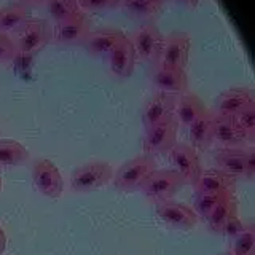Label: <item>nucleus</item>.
<instances>
[{
    "mask_svg": "<svg viewBox=\"0 0 255 255\" xmlns=\"http://www.w3.org/2000/svg\"><path fill=\"white\" fill-rule=\"evenodd\" d=\"M155 169H158V166L153 156L139 155L118 167L117 172H114L112 183L120 191L140 190L145 180L148 179V175Z\"/></svg>",
    "mask_w": 255,
    "mask_h": 255,
    "instance_id": "obj_1",
    "label": "nucleus"
},
{
    "mask_svg": "<svg viewBox=\"0 0 255 255\" xmlns=\"http://www.w3.org/2000/svg\"><path fill=\"white\" fill-rule=\"evenodd\" d=\"M53 26L48 19L30 18L24 26L13 34V40L19 56H34L51 42Z\"/></svg>",
    "mask_w": 255,
    "mask_h": 255,
    "instance_id": "obj_2",
    "label": "nucleus"
},
{
    "mask_svg": "<svg viewBox=\"0 0 255 255\" xmlns=\"http://www.w3.org/2000/svg\"><path fill=\"white\" fill-rule=\"evenodd\" d=\"M114 179V167L107 161H90L75 167L70 174V187L77 193L90 191L106 187Z\"/></svg>",
    "mask_w": 255,
    "mask_h": 255,
    "instance_id": "obj_3",
    "label": "nucleus"
},
{
    "mask_svg": "<svg viewBox=\"0 0 255 255\" xmlns=\"http://www.w3.org/2000/svg\"><path fill=\"white\" fill-rule=\"evenodd\" d=\"M126 37L134 48L135 58L150 64L159 62V56H161L164 45V35L153 22L140 24Z\"/></svg>",
    "mask_w": 255,
    "mask_h": 255,
    "instance_id": "obj_4",
    "label": "nucleus"
},
{
    "mask_svg": "<svg viewBox=\"0 0 255 255\" xmlns=\"http://www.w3.org/2000/svg\"><path fill=\"white\" fill-rule=\"evenodd\" d=\"M183 187L180 175L172 169H155L142 185V191L155 203L172 199Z\"/></svg>",
    "mask_w": 255,
    "mask_h": 255,
    "instance_id": "obj_5",
    "label": "nucleus"
},
{
    "mask_svg": "<svg viewBox=\"0 0 255 255\" xmlns=\"http://www.w3.org/2000/svg\"><path fill=\"white\" fill-rule=\"evenodd\" d=\"M167 153H169L172 171L180 175L183 185H193L203 171L198 150H195L190 143L177 142Z\"/></svg>",
    "mask_w": 255,
    "mask_h": 255,
    "instance_id": "obj_6",
    "label": "nucleus"
},
{
    "mask_svg": "<svg viewBox=\"0 0 255 255\" xmlns=\"http://www.w3.org/2000/svg\"><path fill=\"white\" fill-rule=\"evenodd\" d=\"M32 182L40 195L56 199L64 191V180L61 171L51 159H37L32 166Z\"/></svg>",
    "mask_w": 255,
    "mask_h": 255,
    "instance_id": "obj_7",
    "label": "nucleus"
},
{
    "mask_svg": "<svg viewBox=\"0 0 255 255\" xmlns=\"http://www.w3.org/2000/svg\"><path fill=\"white\" fill-rule=\"evenodd\" d=\"M191 51V38L187 32H171L169 35L164 37L163 51L159 56V64L167 67L185 70L190 61Z\"/></svg>",
    "mask_w": 255,
    "mask_h": 255,
    "instance_id": "obj_8",
    "label": "nucleus"
},
{
    "mask_svg": "<svg viewBox=\"0 0 255 255\" xmlns=\"http://www.w3.org/2000/svg\"><path fill=\"white\" fill-rule=\"evenodd\" d=\"M150 82L159 93L169 96H182L188 93V77L185 70L167 67L163 64H153L150 72Z\"/></svg>",
    "mask_w": 255,
    "mask_h": 255,
    "instance_id": "obj_9",
    "label": "nucleus"
},
{
    "mask_svg": "<svg viewBox=\"0 0 255 255\" xmlns=\"http://www.w3.org/2000/svg\"><path fill=\"white\" fill-rule=\"evenodd\" d=\"M155 211L163 223L175 230H190L198 223V215L195 214L193 207L172 199L156 203Z\"/></svg>",
    "mask_w": 255,
    "mask_h": 255,
    "instance_id": "obj_10",
    "label": "nucleus"
},
{
    "mask_svg": "<svg viewBox=\"0 0 255 255\" xmlns=\"http://www.w3.org/2000/svg\"><path fill=\"white\" fill-rule=\"evenodd\" d=\"M177 143V123L175 120L148 128L145 139H143V150L145 155H159L167 153Z\"/></svg>",
    "mask_w": 255,
    "mask_h": 255,
    "instance_id": "obj_11",
    "label": "nucleus"
},
{
    "mask_svg": "<svg viewBox=\"0 0 255 255\" xmlns=\"http://www.w3.org/2000/svg\"><path fill=\"white\" fill-rule=\"evenodd\" d=\"M175 102H177V99L174 96L164 93H156L155 96H151L142 109L143 126L148 129V128H153L156 125L174 120Z\"/></svg>",
    "mask_w": 255,
    "mask_h": 255,
    "instance_id": "obj_12",
    "label": "nucleus"
},
{
    "mask_svg": "<svg viewBox=\"0 0 255 255\" xmlns=\"http://www.w3.org/2000/svg\"><path fill=\"white\" fill-rule=\"evenodd\" d=\"M247 142L246 135L239 131L233 117L217 115L212 118V143H217L220 148H238Z\"/></svg>",
    "mask_w": 255,
    "mask_h": 255,
    "instance_id": "obj_13",
    "label": "nucleus"
},
{
    "mask_svg": "<svg viewBox=\"0 0 255 255\" xmlns=\"http://www.w3.org/2000/svg\"><path fill=\"white\" fill-rule=\"evenodd\" d=\"M126 35L120 29L115 27H104L98 30H90V34L83 40V48L98 58H107L110 51L122 42Z\"/></svg>",
    "mask_w": 255,
    "mask_h": 255,
    "instance_id": "obj_14",
    "label": "nucleus"
},
{
    "mask_svg": "<svg viewBox=\"0 0 255 255\" xmlns=\"http://www.w3.org/2000/svg\"><path fill=\"white\" fill-rule=\"evenodd\" d=\"M195 195H214V193H235L236 180L219 169L201 171L198 180L193 183Z\"/></svg>",
    "mask_w": 255,
    "mask_h": 255,
    "instance_id": "obj_15",
    "label": "nucleus"
},
{
    "mask_svg": "<svg viewBox=\"0 0 255 255\" xmlns=\"http://www.w3.org/2000/svg\"><path fill=\"white\" fill-rule=\"evenodd\" d=\"M255 102L254 94L249 88H230L217 96L214 102V114L235 117L238 112Z\"/></svg>",
    "mask_w": 255,
    "mask_h": 255,
    "instance_id": "obj_16",
    "label": "nucleus"
},
{
    "mask_svg": "<svg viewBox=\"0 0 255 255\" xmlns=\"http://www.w3.org/2000/svg\"><path fill=\"white\" fill-rule=\"evenodd\" d=\"M107 59H109V69L112 72V75L125 80L132 75L135 59L137 58H135L131 42L128 40V37H125L122 42L110 51Z\"/></svg>",
    "mask_w": 255,
    "mask_h": 255,
    "instance_id": "obj_17",
    "label": "nucleus"
},
{
    "mask_svg": "<svg viewBox=\"0 0 255 255\" xmlns=\"http://www.w3.org/2000/svg\"><path fill=\"white\" fill-rule=\"evenodd\" d=\"M164 2L166 0H120L118 6L126 18L139 24H148L158 18Z\"/></svg>",
    "mask_w": 255,
    "mask_h": 255,
    "instance_id": "obj_18",
    "label": "nucleus"
},
{
    "mask_svg": "<svg viewBox=\"0 0 255 255\" xmlns=\"http://www.w3.org/2000/svg\"><path fill=\"white\" fill-rule=\"evenodd\" d=\"M88 34H90V22L85 16H78V18L54 24L51 40L59 45H77L83 43Z\"/></svg>",
    "mask_w": 255,
    "mask_h": 255,
    "instance_id": "obj_19",
    "label": "nucleus"
},
{
    "mask_svg": "<svg viewBox=\"0 0 255 255\" xmlns=\"http://www.w3.org/2000/svg\"><path fill=\"white\" fill-rule=\"evenodd\" d=\"M217 169L225 172L235 180L244 179L246 172V148H219L214 155Z\"/></svg>",
    "mask_w": 255,
    "mask_h": 255,
    "instance_id": "obj_20",
    "label": "nucleus"
},
{
    "mask_svg": "<svg viewBox=\"0 0 255 255\" xmlns=\"http://www.w3.org/2000/svg\"><path fill=\"white\" fill-rule=\"evenodd\" d=\"M207 107L204 106V102L198 98L193 93H185L179 96L177 102H175V110H174V120L175 123H179L180 126L188 128L191 123L201 117Z\"/></svg>",
    "mask_w": 255,
    "mask_h": 255,
    "instance_id": "obj_21",
    "label": "nucleus"
},
{
    "mask_svg": "<svg viewBox=\"0 0 255 255\" xmlns=\"http://www.w3.org/2000/svg\"><path fill=\"white\" fill-rule=\"evenodd\" d=\"M32 18L30 10L27 5L16 2L0 8V32L3 34H14L18 32L24 24Z\"/></svg>",
    "mask_w": 255,
    "mask_h": 255,
    "instance_id": "obj_22",
    "label": "nucleus"
},
{
    "mask_svg": "<svg viewBox=\"0 0 255 255\" xmlns=\"http://www.w3.org/2000/svg\"><path fill=\"white\" fill-rule=\"evenodd\" d=\"M212 112L206 110L201 117L188 126L190 145L195 150H204L212 143Z\"/></svg>",
    "mask_w": 255,
    "mask_h": 255,
    "instance_id": "obj_23",
    "label": "nucleus"
},
{
    "mask_svg": "<svg viewBox=\"0 0 255 255\" xmlns=\"http://www.w3.org/2000/svg\"><path fill=\"white\" fill-rule=\"evenodd\" d=\"M29 150L21 142L0 137V166L16 167L29 161Z\"/></svg>",
    "mask_w": 255,
    "mask_h": 255,
    "instance_id": "obj_24",
    "label": "nucleus"
},
{
    "mask_svg": "<svg viewBox=\"0 0 255 255\" xmlns=\"http://www.w3.org/2000/svg\"><path fill=\"white\" fill-rule=\"evenodd\" d=\"M236 214H238L236 198H235V195H230L228 198L223 199L220 204L215 206V209L206 217L207 227H209V230L214 231V233L220 235L223 227H225V223Z\"/></svg>",
    "mask_w": 255,
    "mask_h": 255,
    "instance_id": "obj_25",
    "label": "nucleus"
},
{
    "mask_svg": "<svg viewBox=\"0 0 255 255\" xmlns=\"http://www.w3.org/2000/svg\"><path fill=\"white\" fill-rule=\"evenodd\" d=\"M43 5L54 24L74 19L78 16H85L77 0H43Z\"/></svg>",
    "mask_w": 255,
    "mask_h": 255,
    "instance_id": "obj_26",
    "label": "nucleus"
},
{
    "mask_svg": "<svg viewBox=\"0 0 255 255\" xmlns=\"http://www.w3.org/2000/svg\"><path fill=\"white\" fill-rule=\"evenodd\" d=\"M230 255H255V227H254V223L246 225V228L235 238Z\"/></svg>",
    "mask_w": 255,
    "mask_h": 255,
    "instance_id": "obj_27",
    "label": "nucleus"
},
{
    "mask_svg": "<svg viewBox=\"0 0 255 255\" xmlns=\"http://www.w3.org/2000/svg\"><path fill=\"white\" fill-rule=\"evenodd\" d=\"M236 126L239 128L247 142H254L255 140V102L249 104L246 109H243L241 112L233 117Z\"/></svg>",
    "mask_w": 255,
    "mask_h": 255,
    "instance_id": "obj_28",
    "label": "nucleus"
},
{
    "mask_svg": "<svg viewBox=\"0 0 255 255\" xmlns=\"http://www.w3.org/2000/svg\"><path fill=\"white\" fill-rule=\"evenodd\" d=\"M230 195H233V193H214V195H199V196H196L195 203H193V211L198 215V219H204L206 220L207 215H209L215 209V206L220 204L223 199L228 198Z\"/></svg>",
    "mask_w": 255,
    "mask_h": 255,
    "instance_id": "obj_29",
    "label": "nucleus"
},
{
    "mask_svg": "<svg viewBox=\"0 0 255 255\" xmlns=\"http://www.w3.org/2000/svg\"><path fill=\"white\" fill-rule=\"evenodd\" d=\"M18 56L19 54H18V50H16L13 37L0 32V62L2 64L13 62Z\"/></svg>",
    "mask_w": 255,
    "mask_h": 255,
    "instance_id": "obj_30",
    "label": "nucleus"
},
{
    "mask_svg": "<svg viewBox=\"0 0 255 255\" xmlns=\"http://www.w3.org/2000/svg\"><path fill=\"white\" fill-rule=\"evenodd\" d=\"M82 11H107L118 6L120 0H77Z\"/></svg>",
    "mask_w": 255,
    "mask_h": 255,
    "instance_id": "obj_31",
    "label": "nucleus"
},
{
    "mask_svg": "<svg viewBox=\"0 0 255 255\" xmlns=\"http://www.w3.org/2000/svg\"><path fill=\"white\" fill-rule=\"evenodd\" d=\"M246 228V223L238 217V214L236 215H233L227 223H225V227H223V230H222V233L220 235H225V236H228V238H236L241 231Z\"/></svg>",
    "mask_w": 255,
    "mask_h": 255,
    "instance_id": "obj_32",
    "label": "nucleus"
},
{
    "mask_svg": "<svg viewBox=\"0 0 255 255\" xmlns=\"http://www.w3.org/2000/svg\"><path fill=\"white\" fill-rule=\"evenodd\" d=\"M255 177V148L249 147L246 150V172L244 179L252 180Z\"/></svg>",
    "mask_w": 255,
    "mask_h": 255,
    "instance_id": "obj_33",
    "label": "nucleus"
},
{
    "mask_svg": "<svg viewBox=\"0 0 255 255\" xmlns=\"http://www.w3.org/2000/svg\"><path fill=\"white\" fill-rule=\"evenodd\" d=\"M174 2L182 5V6H185V8H195L199 0H174Z\"/></svg>",
    "mask_w": 255,
    "mask_h": 255,
    "instance_id": "obj_34",
    "label": "nucleus"
},
{
    "mask_svg": "<svg viewBox=\"0 0 255 255\" xmlns=\"http://www.w3.org/2000/svg\"><path fill=\"white\" fill-rule=\"evenodd\" d=\"M5 247H6V235H5L3 228L0 227V254L5 252Z\"/></svg>",
    "mask_w": 255,
    "mask_h": 255,
    "instance_id": "obj_35",
    "label": "nucleus"
},
{
    "mask_svg": "<svg viewBox=\"0 0 255 255\" xmlns=\"http://www.w3.org/2000/svg\"><path fill=\"white\" fill-rule=\"evenodd\" d=\"M21 3H24V5H29V3H32V5H38V3H43V0H19Z\"/></svg>",
    "mask_w": 255,
    "mask_h": 255,
    "instance_id": "obj_36",
    "label": "nucleus"
},
{
    "mask_svg": "<svg viewBox=\"0 0 255 255\" xmlns=\"http://www.w3.org/2000/svg\"><path fill=\"white\" fill-rule=\"evenodd\" d=\"M0 191H2V175H0Z\"/></svg>",
    "mask_w": 255,
    "mask_h": 255,
    "instance_id": "obj_37",
    "label": "nucleus"
},
{
    "mask_svg": "<svg viewBox=\"0 0 255 255\" xmlns=\"http://www.w3.org/2000/svg\"><path fill=\"white\" fill-rule=\"evenodd\" d=\"M220 255H230V254H220Z\"/></svg>",
    "mask_w": 255,
    "mask_h": 255,
    "instance_id": "obj_38",
    "label": "nucleus"
},
{
    "mask_svg": "<svg viewBox=\"0 0 255 255\" xmlns=\"http://www.w3.org/2000/svg\"><path fill=\"white\" fill-rule=\"evenodd\" d=\"M18 2H19V0H18Z\"/></svg>",
    "mask_w": 255,
    "mask_h": 255,
    "instance_id": "obj_39",
    "label": "nucleus"
}]
</instances>
